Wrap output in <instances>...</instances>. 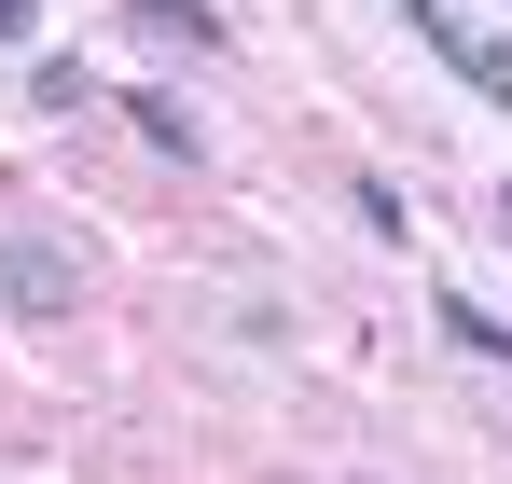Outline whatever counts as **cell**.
Masks as SVG:
<instances>
[{"label": "cell", "mask_w": 512, "mask_h": 484, "mask_svg": "<svg viewBox=\"0 0 512 484\" xmlns=\"http://www.w3.org/2000/svg\"><path fill=\"white\" fill-rule=\"evenodd\" d=\"M84 305V249L56 236V222H0V319H70Z\"/></svg>", "instance_id": "cell-1"}, {"label": "cell", "mask_w": 512, "mask_h": 484, "mask_svg": "<svg viewBox=\"0 0 512 484\" xmlns=\"http://www.w3.org/2000/svg\"><path fill=\"white\" fill-rule=\"evenodd\" d=\"M402 28H416V42H429V56H443L457 83H471L485 111H512V42H499V28H471L457 0H402Z\"/></svg>", "instance_id": "cell-2"}, {"label": "cell", "mask_w": 512, "mask_h": 484, "mask_svg": "<svg viewBox=\"0 0 512 484\" xmlns=\"http://www.w3.org/2000/svg\"><path fill=\"white\" fill-rule=\"evenodd\" d=\"M125 125H139V153H167V166H208V125L180 111L167 83H125Z\"/></svg>", "instance_id": "cell-3"}, {"label": "cell", "mask_w": 512, "mask_h": 484, "mask_svg": "<svg viewBox=\"0 0 512 484\" xmlns=\"http://www.w3.org/2000/svg\"><path fill=\"white\" fill-rule=\"evenodd\" d=\"M125 28H139V42H167V56H208V42H222V14H208V0H125Z\"/></svg>", "instance_id": "cell-4"}, {"label": "cell", "mask_w": 512, "mask_h": 484, "mask_svg": "<svg viewBox=\"0 0 512 484\" xmlns=\"http://www.w3.org/2000/svg\"><path fill=\"white\" fill-rule=\"evenodd\" d=\"M429 319H443L457 360H512V319H499V305H471V291H429Z\"/></svg>", "instance_id": "cell-5"}, {"label": "cell", "mask_w": 512, "mask_h": 484, "mask_svg": "<svg viewBox=\"0 0 512 484\" xmlns=\"http://www.w3.org/2000/svg\"><path fill=\"white\" fill-rule=\"evenodd\" d=\"M346 208H360L388 249H416V208H402V180H388V166H360V180H346Z\"/></svg>", "instance_id": "cell-6"}, {"label": "cell", "mask_w": 512, "mask_h": 484, "mask_svg": "<svg viewBox=\"0 0 512 484\" xmlns=\"http://www.w3.org/2000/svg\"><path fill=\"white\" fill-rule=\"evenodd\" d=\"M84 97H97L84 56H28V111H84Z\"/></svg>", "instance_id": "cell-7"}, {"label": "cell", "mask_w": 512, "mask_h": 484, "mask_svg": "<svg viewBox=\"0 0 512 484\" xmlns=\"http://www.w3.org/2000/svg\"><path fill=\"white\" fill-rule=\"evenodd\" d=\"M42 42V0H0V56H28Z\"/></svg>", "instance_id": "cell-8"}, {"label": "cell", "mask_w": 512, "mask_h": 484, "mask_svg": "<svg viewBox=\"0 0 512 484\" xmlns=\"http://www.w3.org/2000/svg\"><path fill=\"white\" fill-rule=\"evenodd\" d=\"M499 236H512V180H499Z\"/></svg>", "instance_id": "cell-9"}]
</instances>
